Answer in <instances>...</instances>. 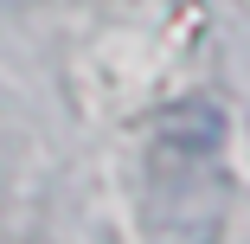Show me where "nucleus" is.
I'll use <instances>...</instances> for the list:
<instances>
[]
</instances>
